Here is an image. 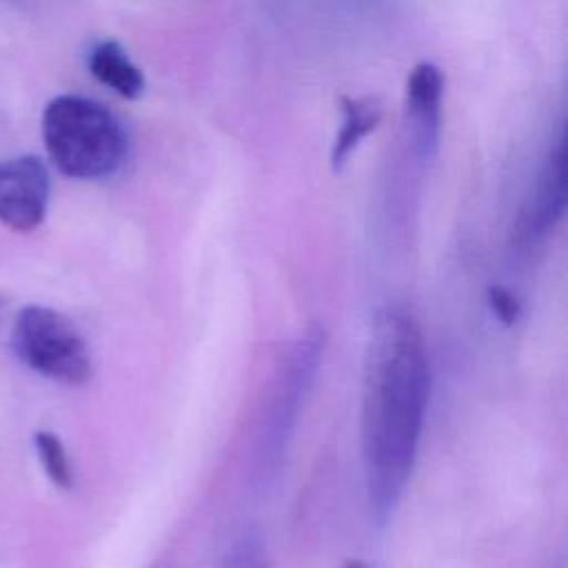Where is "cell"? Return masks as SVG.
Returning <instances> with one entry per match:
<instances>
[{"mask_svg": "<svg viewBox=\"0 0 568 568\" xmlns=\"http://www.w3.org/2000/svg\"><path fill=\"white\" fill-rule=\"evenodd\" d=\"M428 404V357L404 308L375 315L362 390V455L368 499L379 519L399 501L419 446Z\"/></svg>", "mask_w": 568, "mask_h": 568, "instance_id": "6da1fadb", "label": "cell"}, {"mask_svg": "<svg viewBox=\"0 0 568 568\" xmlns=\"http://www.w3.org/2000/svg\"><path fill=\"white\" fill-rule=\"evenodd\" d=\"M42 138L51 162L75 180L106 178L124 158V133L115 115L80 95H58L44 106Z\"/></svg>", "mask_w": 568, "mask_h": 568, "instance_id": "7a4b0ae2", "label": "cell"}, {"mask_svg": "<svg viewBox=\"0 0 568 568\" xmlns=\"http://www.w3.org/2000/svg\"><path fill=\"white\" fill-rule=\"evenodd\" d=\"M11 344L16 355L40 375L62 384H84L91 377V355L84 337L62 313L47 306H24Z\"/></svg>", "mask_w": 568, "mask_h": 568, "instance_id": "3957f363", "label": "cell"}, {"mask_svg": "<svg viewBox=\"0 0 568 568\" xmlns=\"http://www.w3.org/2000/svg\"><path fill=\"white\" fill-rule=\"evenodd\" d=\"M49 173L38 155L0 162V222L13 231L38 229L47 213Z\"/></svg>", "mask_w": 568, "mask_h": 568, "instance_id": "277c9868", "label": "cell"}, {"mask_svg": "<svg viewBox=\"0 0 568 568\" xmlns=\"http://www.w3.org/2000/svg\"><path fill=\"white\" fill-rule=\"evenodd\" d=\"M442 91V71L433 62H419L410 69L404 89V118L413 146L422 155H430L437 146Z\"/></svg>", "mask_w": 568, "mask_h": 568, "instance_id": "5b68a950", "label": "cell"}, {"mask_svg": "<svg viewBox=\"0 0 568 568\" xmlns=\"http://www.w3.org/2000/svg\"><path fill=\"white\" fill-rule=\"evenodd\" d=\"M89 71L98 82L113 89L118 95L126 100H135L144 91L142 71L131 62L126 51L113 40H102L91 49Z\"/></svg>", "mask_w": 568, "mask_h": 568, "instance_id": "8992f818", "label": "cell"}, {"mask_svg": "<svg viewBox=\"0 0 568 568\" xmlns=\"http://www.w3.org/2000/svg\"><path fill=\"white\" fill-rule=\"evenodd\" d=\"M342 104V126L335 135L333 149H331V164L333 171H339L351 153L359 146V142L377 129L382 120V106L373 98H339Z\"/></svg>", "mask_w": 568, "mask_h": 568, "instance_id": "52a82bcc", "label": "cell"}, {"mask_svg": "<svg viewBox=\"0 0 568 568\" xmlns=\"http://www.w3.org/2000/svg\"><path fill=\"white\" fill-rule=\"evenodd\" d=\"M564 160H566V151H564V140H559L557 149L550 153L544 175H541V184L537 191V200H535V209L530 213V229L535 233H544L548 226H552L561 211H564Z\"/></svg>", "mask_w": 568, "mask_h": 568, "instance_id": "ba28073f", "label": "cell"}, {"mask_svg": "<svg viewBox=\"0 0 568 568\" xmlns=\"http://www.w3.org/2000/svg\"><path fill=\"white\" fill-rule=\"evenodd\" d=\"M36 450H38L40 464H42L44 473L49 475V479L58 488H71L73 473H71V464H69L62 442L53 433L40 430V433H36Z\"/></svg>", "mask_w": 568, "mask_h": 568, "instance_id": "9c48e42d", "label": "cell"}, {"mask_svg": "<svg viewBox=\"0 0 568 568\" xmlns=\"http://www.w3.org/2000/svg\"><path fill=\"white\" fill-rule=\"evenodd\" d=\"M488 302L490 308L495 311V315L504 322V324H513L519 315V304L517 300L501 286H490L488 288Z\"/></svg>", "mask_w": 568, "mask_h": 568, "instance_id": "30bf717a", "label": "cell"}]
</instances>
